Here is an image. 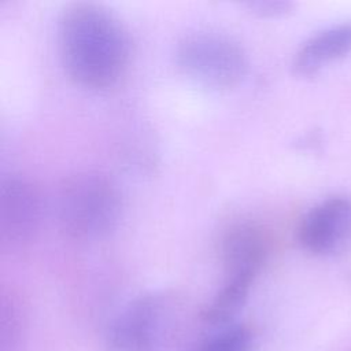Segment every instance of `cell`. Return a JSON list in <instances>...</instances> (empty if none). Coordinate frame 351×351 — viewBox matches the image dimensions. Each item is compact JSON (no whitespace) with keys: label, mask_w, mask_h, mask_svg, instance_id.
I'll return each instance as SVG.
<instances>
[{"label":"cell","mask_w":351,"mask_h":351,"mask_svg":"<svg viewBox=\"0 0 351 351\" xmlns=\"http://www.w3.org/2000/svg\"><path fill=\"white\" fill-rule=\"evenodd\" d=\"M291 3L287 1H258V3H250V7L259 11L265 15H276L282 14L291 8Z\"/></svg>","instance_id":"11"},{"label":"cell","mask_w":351,"mask_h":351,"mask_svg":"<svg viewBox=\"0 0 351 351\" xmlns=\"http://www.w3.org/2000/svg\"><path fill=\"white\" fill-rule=\"evenodd\" d=\"M122 199L117 185L100 173H78L63 181L56 199L60 229L77 241H97L118 225Z\"/></svg>","instance_id":"2"},{"label":"cell","mask_w":351,"mask_h":351,"mask_svg":"<svg viewBox=\"0 0 351 351\" xmlns=\"http://www.w3.org/2000/svg\"><path fill=\"white\" fill-rule=\"evenodd\" d=\"M14 298L1 299V351H15L21 337V314Z\"/></svg>","instance_id":"10"},{"label":"cell","mask_w":351,"mask_h":351,"mask_svg":"<svg viewBox=\"0 0 351 351\" xmlns=\"http://www.w3.org/2000/svg\"><path fill=\"white\" fill-rule=\"evenodd\" d=\"M350 53L351 21H347L310 36L296 51L292 69L298 75L311 77Z\"/></svg>","instance_id":"8"},{"label":"cell","mask_w":351,"mask_h":351,"mask_svg":"<svg viewBox=\"0 0 351 351\" xmlns=\"http://www.w3.org/2000/svg\"><path fill=\"white\" fill-rule=\"evenodd\" d=\"M43 199L27 178L10 176L1 181L0 240L3 247L18 250L30 244L41 226Z\"/></svg>","instance_id":"5"},{"label":"cell","mask_w":351,"mask_h":351,"mask_svg":"<svg viewBox=\"0 0 351 351\" xmlns=\"http://www.w3.org/2000/svg\"><path fill=\"white\" fill-rule=\"evenodd\" d=\"M58 45L67 75L88 89L112 86L130 58L123 25L108 10L92 3L64 8L58 23Z\"/></svg>","instance_id":"1"},{"label":"cell","mask_w":351,"mask_h":351,"mask_svg":"<svg viewBox=\"0 0 351 351\" xmlns=\"http://www.w3.org/2000/svg\"><path fill=\"white\" fill-rule=\"evenodd\" d=\"M270 251L269 237L255 223L232 225L221 241L225 276L256 278Z\"/></svg>","instance_id":"7"},{"label":"cell","mask_w":351,"mask_h":351,"mask_svg":"<svg viewBox=\"0 0 351 351\" xmlns=\"http://www.w3.org/2000/svg\"><path fill=\"white\" fill-rule=\"evenodd\" d=\"M176 60L188 78L211 90L236 88L248 71L244 48L234 38L215 32L184 36L177 45Z\"/></svg>","instance_id":"3"},{"label":"cell","mask_w":351,"mask_h":351,"mask_svg":"<svg viewBox=\"0 0 351 351\" xmlns=\"http://www.w3.org/2000/svg\"><path fill=\"white\" fill-rule=\"evenodd\" d=\"M298 241L313 255L343 251L351 243V199L332 196L311 207L298 226Z\"/></svg>","instance_id":"6"},{"label":"cell","mask_w":351,"mask_h":351,"mask_svg":"<svg viewBox=\"0 0 351 351\" xmlns=\"http://www.w3.org/2000/svg\"><path fill=\"white\" fill-rule=\"evenodd\" d=\"M199 351H252V333L244 325H232L207 339Z\"/></svg>","instance_id":"9"},{"label":"cell","mask_w":351,"mask_h":351,"mask_svg":"<svg viewBox=\"0 0 351 351\" xmlns=\"http://www.w3.org/2000/svg\"><path fill=\"white\" fill-rule=\"evenodd\" d=\"M170 319V300L145 293L132 300L111 322L106 351H155Z\"/></svg>","instance_id":"4"}]
</instances>
